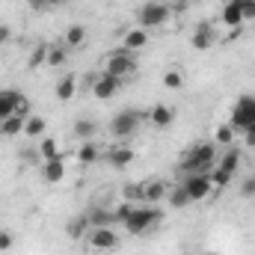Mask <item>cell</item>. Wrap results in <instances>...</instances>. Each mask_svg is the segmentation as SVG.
<instances>
[{"mask_svg":"<svg viewBox=\"0 0 255 255\" xmlns=\"http://www.w3.org/2000/svg\"><path fill=\"white\" fill-rule=\"evenodd\" d=\"M116 220L125 226L130 235H142V232H148L151 226H157V223H160V211H157L154 205L136 208V205H128V202H122V205L116 208Z\"/></svg>","mask_w":255,"mask_h":255,"instance_id":"1","label":"cell"},{"mask_svg":"<svg viewBox=\"0 0 255 255\" xmlns=\"http://www.w3.org/2000/svg\"><path fill=\"white\" fill-rule=\"evenodd\" d=\"M217 157V145L214 142H199V145H190L181 157V172L187 175H196V172H208V166L214 163Z\"/></svg>","mask_w":255,"mask_h":255,"instance_id":"2","label":"cell"},{"mask_svg":"<svg viewBox=\"0 0 255 255\" xmlns=\"http://www.w3.org/2000/svg\"><path fill=\"white\" fill-rule=\"evenodd\" d=\"M133 71H136V57H133L130 51L119 48V51H110V54H107L104 74H113L116 80H128V77H133Z\"/></svg>","mask_w":255,"mask_h":255,"instance_id":"3","label":"cell"},{"mask_svg":"<svg viewBox=\"0 0 255 255\" xmlns=\"http://www.w3.org/2000/svg\"><path fill=\"white\" fill-rule=\"evenodd\" d=\"M169 15H172V6L151 0V3H142V9H139V24H142V30H157V27H163V24L169 21Z\"/></svg>","mask_w":255,"mask_h":255,"instance_id":"4","label":"cell"},{"mask_svg":"<svg viewBox=\"0 0 255 255\" xmlns=\"http://www.w3.org/2000/svg\"><path fill=\"white\" fill-rule=\"evenodd\" d=\"M250 125H255V95H244L232 107V128L235 130H247Z\"/></svg>","mask_w":255,"mask_h":255,"instance_id":"5","label":"cell"},{"mask_svg":"<svg viewBox=\"0 0 255 255\" xmlns=\"http://www.w3.org/2000/svg\"><path fill=\"white\" fill-rule=\"evenodd\" d=\"M12 113L24 116V113H27V98H24L18 89H0V122H3L6 116H12ZM24 119H27V116H24Z\"/></svg>","mask_w":255,"mask_h":255,"instance_id":"6","label":"cell"},{"mask_svg":"<svg viewBox=\"0 0 255 255\" xmlns=\"http://www.w3.org/2000/svg\"><path fill=\"white\" fill-rule=\"evenodd\" d=\"M187 196H190V202H202V199H208L211 190H214V184H211V175L208 172H196V175H187V181L181 184Z\"/></svg>","mask_w":255,"mask_h":255,"instance_id":"7","label":"cell"},{"mask_svg":"<svg viewBox=\"0 0 255 255\" xmlns=\"http://www.w3.org/2000/svg\"><path fill=\"white\" fill-rule=\"evenodd\" d=\"M139 113L136 110H122V113H116L113 116V122H110V133L113 136H130L136 128H139Z\"/></svg>","mask_w":255,"mask_h":255,"instance_id":"8","label":"cell"},{"mask_svg":"<svg viewBox=\"0 0 255 255\" xmlns=\"http://www.w3.org/2000/svg\"><path fill=\"white\" fill-rule=\"evenodd\" d=\"M116 247H119V235L113 229H92V235H89L92 253H113Z\"/></svg>","mask_w":255,"mask_h":255,"instance_id":"9","label":"cell"},{"mask_svg":"<svg viewBox=\"0 0 255 255\" xmlns=\"http://www.w3.org/2000/svg\"><path fill=\"white\" fill-rule=\"evenodd\" d=\"M119 86H122V80H116L113 74H104V71L92 80V92H95V98H113V95L119 92Z\"/></svg>","mask_w":255,"mask_h":255,"instance_id":"10","label":"cell"},{"mask_svg":"<svg viewBox=\"0 0 255 255\" xmlns=\"http://www.w3.org/2000/svg\"><path fill=\"white\" fill-rule=\"evenodd\" d=\"M133 193H136V199H142V202H148V205H157L160 199H166L163 181H142Z\"/></svg>","mask_w":255,"mask_h":255,"instance_id":"11","label":"cell"},{"mask_svg":"<svg viewBox=\"0 0 255 255\" xmlns=\"http://www.w3.org/2000/svg\"><path fill=\"white\" fill-rule=\"evenodd\" d=\"M89 217V226L92 229H113L119 220H116V211H107V208H95L86 214Z\"/></svg>","mask_w":255,"mask_h":255,"instance_id":"12","label":"cell"},{"mask_svg":"<svg viewBox=\"0 0 255 255\" xmlns=\"http://www.w3.org/2000/svg\"><path fill=\"white\" fill-rule=\"evenodd\" d=\"M223 24H226L229 30H241V24H244V15H241V3H238V0H229V3H223Z\"/></svg>","mask_w":255,"mask_h":255,"instance_id":"13","label":"cell"},{"mask_svg":"<svg viewBox=\"0 0 255 255\" xmlns=\"http://www.w3.org/2000/svg\"><path fill=\"white\" fill-rule=\"evenodd\" d=\"M145 45H148V30L136 27V30H128V33H125V42H122V48H125V51L136 54V51H142Z\"/></svg>","mask_w":255,"mask_h":255,"instance_id":"14","label":"cell"},{"mask_svg":"<svg viewBox=\"0 0 255 255\" xmlns=\"http://www.w3.org/2000/svg\"><path fill=\"white\" fill-rule=\"evenodd\" d=\"M148 119H151V125L154 128H169L172 125V119H175V113H172L166 104H154L151 113H148Z\"/></svg>","mask_w":255,"mask_h":255,"instance_id":"15","label":"cell"},{"mask_svg":"<svg viewBox=\"0 0 255 255\" xmlns=\"http://www.w3.org/2000/svg\"><path fill=\"white\" fill-rule=\"evenodd\" d=\"M42 175H45V181L48 184H57V181H63L65 178V163L57 157V160H45V169H42Z\"/></svg>","mask_w":255,"mask_h":255,"instance_id":"16","label":"cell"},{"mask_svg":"<svg viewBox=\"0 0 255 255\" xmlns=\"http://www.w3.org/2000/svg\"><path fill=\"white\" fill-rule=\"evenodd\" d=\"M107 157H110V163H113L116 169H125L128 163L133 160V148H130V145H116L113 151H107Z\"/></svg>","mask_w":255,"mask_h":255,"instance_id":"17","label":"cell"},{"mask_svg":"<svg viewBox=\"0 0 255 255\" xmlns=\"http://www.w3.org/2000/svg\"><path fill=\"white\" fill-rule=\"evenodd\" d=\"M77 92V77L74 74H65L63 80H57V101H71Z\"/></svg>","mask_w":255,"mask_h":255,"instance_id":"18","label":"cell"},{"mask_svg":"<svg viewBox=\"0 0 255 255\" xmlns=\"http://www.w3.org/2000/svg\"><path fill=\"white\" fill-rule=\"evenodd\" d=\"M190 45H193V48H199V51H208V48L214 45V33H211V27H208V24L196 27V33H193Z\"/></svg>","mask_w":255,"mask_h":255,"instance_id":"19","label":"cell"},{"mask_svg":"<svg viewBox=\"0 0 255 255\" xmlns=\"http://www.w3.org/2000/svg\"><path fill=\"white\" fill-rule=\"evenodd\" d=\"M86 229H89V217H86V214H83V217H71V220H68V226H65V232H68V238H71V241H80Z\"/></svg>","mask_w":255,"mask_h":255,"instance_id":"20","label":"cell"},{"mask_svg":"<svg viewBox=\"0 0 255 255\" xmlns=\"http://www.w3.org/2000/svg\"><path fill=\"white\" fill-rule=\"evenodd\" d=\"M21 130H24V116H18V113L6 116V119L0 122V133H3V136H15V133H21Z\"/></svg>","mask_w":255,"mask_h":255,"instance_id":"21","label":"cell"},{"mask_svg":"<svg viewBox=\"0 0 255 255\" xmlns=\"http://www.w3.org/2000/svg\"><path fill=\"white\" fill-rule=\"evenodd\" d=\"M98 157H101V148H98L92 139L80 142V151H77V160H80V163H95Z\"/></svg>","mask_w":255,"mask_h":255,"instance_id":"22","label":"cell"},{"mask_svg":"<svg viewBox=\"0 0 255 255\" xmlns=\"http://www.w3.org/2000/svg\"><path fill=\"white\" fill-rule=\"evenodd\" d=\"M238 163H241V154H238L235 148H229V151L223 154V160H220V166H217V169H220V172H226V175H235V172H238Z\"/></svg>","mask_w":255,"mask_h":255,"instance_id":"23","label":"cell"},{"mask_svg":"<svg viewBox=\"0 0 255 255\" xmlns=\"http://www.w3.org/2000/svg\"><path fill=\"white\" fill-rule=\"evenodd\" d=\"M45 119H42V116H27V119H24V133H27V136H42V133H45Z\"/></svg>","mask_w":255,"mask_h":255,"instance_id":"24","label":"cell"},{"mask_svg":"<svg viewBox=\"0 0 255 255\" xmlns=\"http://www.w3.org/2000/svg\"><path fill=\"white\" fill-rule=\"evenodd\" d=\"M65 42H68L71 48L83 45V42H86V27H80V24H71V27L65 30Z\"/></svg>","mask_w":255,"mask_h":255,"instance_id":"25","label":"cell"},{"mask_svg":"<svg viewBox=\"0 0 255 255\" xmlns=\"http://www.w3.org/2000/svg\"><path fill=\"white\" fill-rule=\"evenodd\" d=\"M74 133L86 142V139H92L95 136V122H89V119H77L74 122Z\"/></svg>","mask_w":255,"mask_h":255,"instance_id":"26","label":"cell"},{"mask_svg":"<svg viewBox=\"0 0 255 255\" xmlns=\"http://www.w3.org/2000/svg\"><path fill=\"white\" fill-rule=\"evenodd\" d=\"M235 133H238V130H235L232 125H220L217 133H214V139H217L220 145H232V142H235Z\"/></svg>","mask_w":255,"mask_h":255,"instance_id":"27","label":"cell"},{"mask_svg":"<svg viewBox=\"0 0 255 255\" xmlns=\"http://www.w3.org/2000/svg\"><path fill=\"white\" fill-rule=\"evenodd\" d=\"M163 86H166V89H181V86H184L181 71H178V68H169V71L163 74Z\"/></svg>","mask_w":255,"mask_h":255,"instance_id":"28","label":"cell"},{"mask_svg":"<svg viewBox=\"0 0 255 255\" xmlns=\"http://www.w3.org/2000/svg\"><path fill=\"white\" fill-rule=\"evenodd\" d=\"M39 151H42V157H45V160H57V157H60V151H57V139H51V136H45V139H42Z\"/></svg>","mask_w":255,"mask_h":255,"instance_id":"29","label":"cell"},{"mask_svg":"<svg viewBox=\"0 0 255 255\" xmlns=\"http://www.w3.org/2000/svg\"><path fill=\"white\" fill-rule=\"evenodd\" d=\"M169 205H172V208H187V205H190L187 190H184V187H175V190L169 193Z\"/></svg>","mask_w":255,"mask_h":255,"instance_id":"30","label":"cell"},{"mask_svg":"<svg viewBox=\"0 0 255 255\" xmlns=\"http://www.w3.org/2000/svg\"><path fill=\"white\" fill-rule=\"evenodd\" d=\"M65 60H68L65 48H57V45H51V48H48V60H45L48 65H63Z\"/></svg>","mask_w":255,"mask_h":255,"instance_id":"31","label":"cell"},{"mask_svg":"<svg viewBox=\"0 0 255 255\" xmlns=\"http://www.w3.org/2000/svg\"><path fill=\"white\" fill-rule=\"evenodd\" d=\"M48 48H51V45H39V48L30 54V68H36V65H42L48 60Z\"/></svg>","mask_w":255,"mask_h":255,"instance_id":"32","label":"cell"},{"mask_svg":"<svg viewBox=\"0 0 255 255\" xmlns=\"http://www.w3.org/2000/svg\"><path fill=\"white\" fill-rule=\"evenodd\" d=\"M241 3V15L244 21H255V0H238Z\"/></svg>","mask_w":255,"mask_h":255,"instance_id":"33","label":"cell"},{"mask_svg":"<svg viewBox=\"0 0 255 255\" xmlns=\"http://www.w3.org/2000/svg\"><path fill=\"white\" fill-rule=\"evenodd\" d=\"M12 244H15V235H12L9 229H0V253L12 250Z\"/></svg>","mask_w":255,"mask_h":255,"instance_id":"34","label":"cell"},{"mask_svg":"<svg viewBox=\"0 0 255 255\" xmlns=\"http://www.w3.org/2000/svg\"><path fill=\"white\" fill-rule=\"evenodd\" d=\"M241 193L250 199V196H255V175H247L244 178V184H241Z\"/></svg>","mask_w":255,"mask_h":255,"instance_id":"35","label":"cell"},{"mask_svg":"<svg viewBox=\"0 0 255 255\" xmlns=\"http://www.w3.org/2000/svg\"><path fill=\"white\" fill-rule=\"evenodd\" d=\"M244 142H247L250 148H255V125H250L247 130H244Z\"/></svg>","mask_w":255,"mask_h":255,"instance_id":"36","label":"cell"},{"mask_svg":"<svg viewBox=\"0 0 255 255\" xmlns=\"http://www.w3.org/2000/svg\"><path fill=\"white\" fill-rule=\"evenodd\" d=\"M9 39H12V30H9L6 24H0V45H6Z\"/></svg>","mask_w":255,"mask_h":255,"instance_id":"37","label":"cell"},{"mask_svg":"<svg viewBox=\"0 0 255 255\" xmlns=\"http://www.w3.org/2000/svg\"><path fill=\"white\" fill-rule=\"evenodd\" d=\"M187 9V0H175V6H172V12H184Z\"/></svg>","mask_w":255,"mask_h":255,"instance_id":"38","label":"cell"},{"mask_svg":"<svg viewBox=\"0 0 255 255\" xmlns=\"http://www.w3.org/2000/svg\"><path fill=\"white\" fill-rule=\"evenodd\" d=\"M27 3H30L33 9H45V6H48V0H27Z\"/></svg>","mask_w":255,"mask_h":255,"instance_id":"39","label":"cell"},{"mask_svg":"<svg viewBox=\"0 0 255 255\" xmlns=\"http://www.w3.org/2000/svg\"><path fill=\"white\" fill-rule=\"evenodd\" d=\"M54 3H65V0H48V6H54Z\"/></svg>","mask_w":255,"mask_h":255,"instance_id":"40","label":"cell"},{"mask_svg":"<svg viewBox=\"0 0 255 255\" xmlns=\"http://www.w3.org/2000/svg\"><path fill=\"white\" fill-rule=\"evenodd\" d=\"M205 255H217V253H205Z\"/></svg>","mask_w":255,"mask_h":255,"instance_id":"41","label":"cell"}]
</instances>
